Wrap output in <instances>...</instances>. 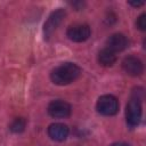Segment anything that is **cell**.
I'll return each mask as SVG.
<instances>
[{
    "instance_id": "12",
    "label": "cell",
    "mask_w": 146,
    "mask_h": 146,
    "mask_svg": "<svg viewBox=\"0 0 146 146\" xmlns=\"http://www.w3.org/2000/svg\"><path fill=\"white\" fill-rule=\"evenodd\" d=\"M136 25L139 30L141 31H145L146 30V14H141L138 18H137V22H136Z\"/></svg>"
},
{
    "instance_id": "11",
    "label": "cell",
    "mask_w": 146,
    "mask_h": 146,
    "mask_svg": "<svg viewBox=\"0 0 146 146\" xmlns=\"http://www.w3.org/2000/svg\"><path fill=\"white\" fill-rule=\"evenodd\" d=\"M25 125H26L25 119H23V117H16V119L10 123L9 129H10V131H13V132H15V133H19V132H22V131L25 129Z\"/></svg>"
},
{
    "instance_id": "1",
    "label": "cell",
    "mask_w": 146,
    "mask_h": 146,
    "mask_svg": "<svg viewBox=\"0 0 146 146\" xmlns=\"http://www.w3.org/2000/svg\"><path fill=\"white\" fill-rule=\"evenodd\" d=\"M81 74V68L74 63H63L50 73V79L55 84L65 86L75 81Z\"/></svg>"
},
{
    "instance_id": "4",
    "label": "cell",
    "mask_w": 146,
    "mask_h": 146,
    "mask_svg": "<svg viewBox=\"0 0 146 146\" xmlns=\"http://www.w3.org/2000/svg\"><path fill=\"white\" fill-rule=\"evenodd\" d=\"M90 34L91 31L87 24H73L66 31L67 38L73 42H83L89 39Z\"/></svg>"
},
{
    "instance_id": "2",
    "label": "cell",
    "mask_w": 146,
    "mask_h": 146,
    "mask_svg": "<svg viewBox=\"0 0 146 146\" xmlns=\"http://www.w3.org/2000/svg\"><path fill=\"white\" fill-rule=\"evenodd\" d=\"M119 100L113 95H103L98 98L96 110L98 113L105 116L115 115L119 112Z\"/></svg>"
},
{
    "instance_id": "8",
    "label": "cell",
    "mask_w": 146,
    "mask_h": 146,
    "mask_svg": "<svg viewBox=\"0 0 146 146\" xmlns=\"http://www.w3.org/2000/svg\"><path fill=\"white\" fill-rule=\"evenodd\" d=\"M106 48L110 49L113 52H117V51H122L124 50L128 46H129V41L127 39V36L122 33H114L112 34L107 41H106Z\"/></svg>"
},
{
    "instance_id": "6",
    "label": "cell",
    "mask_w": 146,
    "mask_h": 146,
    "mask_svg": "<svg viewBox=\"0 0 146 146\" xmlns=\"http://www.w3.org/2000/svg\"><path fill=\"white\" fill-rule=\"evenodd\" d=\"M65 15H66V13H65V10H63V9H57V10L52 11V13L49 15L48 19L46 21V23H44V25H43V33H44V36H46V38H49V36L52 34V32H54V31L58 27V25L62 23V21H63V18L65 17Z\"/></svg>"
},
{
    "instance_id": "9",
    "label": "cell",
    "mask_w": 146,
    "mask_h": 146,
    "mask_svg": "<svg viewBox=\"0 0 146 146\" xmlns=\"http://www.w3.org/2000/svg\"><path fill=\"white\" fill-rule=\"evenodd\" d=\"M68 127L64 123H51L48 127V136L55 141H64L68 136Z\"/></svg>"
},
{
    "instance_id": "14",
    "label": "cell",
    "mask_w": 146,
    "mask_h": 146,
    "mask_svg": "<svg viewBox=\"0 0 146 146\" xmlns=\"http://www.w3.org/2000/svg\"><path fill=\"white\" fill-rule=\"evenodd\" d=\"M110 146H130V145L127 144V143H114V144H112Z\"/></svg>"
},
{
    "instance_id": "13",
    "label": "cell",
    "mask_w": 146,
    "mask_h": 146,
    "mask_svg": "<svg viewBox=\"0 0 146 146\" xmlns=\"http://www.w3.org/2000/svg\"><path fill=\"white\" fill-rule=\"evenodd\" d=\"M128 3L131 5V6H133V7H140V6L144 5V1H129Z\"/></svg>"
},
{
    "instance_id": "7",
    "label": "cell",
    "mask_w": 146,
    "mask_h": 146,
    "mask_svg": "<svg viewBox=\"0 0 146 146\" xmlns=\"http://www.w3.org/2000/svg\"><path fill=\"white\" fill-rule=\"evenodd\" d=\"M122 68L127 74H129L131 76H138L144 72L143 62L136 56L125 57L122 60Z\"/></svg>"
},
{
    "instance_id": "5",
    "label": "cell",
    "mask_w": 146,
    "mask_h": 146,
    "mask_svg": "<svg viewBox=\"0 0 146 146\" xmlns=\"http://www.w3.org/2000/svg\"><path fill=\"white\" fill-rule=\"evenodd\" d=\"M71 105L62 99L52 100L48 105V114L55 119H64L71 114Z\"/></svg>"
},
{
    "instance_id": "10",
    "label": "cell",
    "mask_w": 146,
    "mask_h": 146,
    "mask_svg": "<svg viewBox=\"0 0 146 146\" xmlns=\"http://www.w3.org/2000/svg\"><path fill=\"white\" fill-rule=\"evenodd\" d=\"M115 62H116L115 52L111 51L107 48H104V49H102L99 51V54H98V63L102 66L110 67V66H113L115 64Z\"/></svg>"
},
{
    "instance_id": "3",
    "label": "cell",
    "mask_w": 146,
    "mask_h": 146,
    "mask_svg": "<svg viewBox=\"0 0 146 146\" xmlns=\"http://www.w3.org/2000/svg\"><path fill=\"white\" fill-rule=\"evenodd\" d=\"M141 103L138 97H132L125 108V119L127 123L130 127H135L140 122L141 119Z\"/></svg>"
}]
</instances>
